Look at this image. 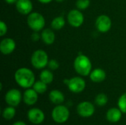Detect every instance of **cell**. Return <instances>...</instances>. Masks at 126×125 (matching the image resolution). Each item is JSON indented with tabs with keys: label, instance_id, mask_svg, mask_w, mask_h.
<instances>
[{
	"label": "cell",
	"instance_id": "cell-1",
	"mask_svg": "<svg viewBox=\"0 0 126 125\" xmlns=\"http://www.w3.org/2000/svg\"><path fill=\"white\" fill-rule=\"evenodd\" d=\"M14 78L16 83L24 88H30L35 83V74L27 68H20L15 72Z\"/></svg>",
	"mask_w": 126,
	"mask_h": 125
},
{
	"label": "cell",
	"instance_id": "cell-31",
	"mask_svg": "<svg viewBox=\"0 0 126 125\" xmlns=\"http://www.w3.org/2000/svg\"><path fill=\"white\" fill-rule=\"evenodd\" d=\"M39 2H41V3H43V4H47V3H49V2H51L52 0H38Z\"/></svg>",
	"mask_w": 126,
	"mask_h": 125
},
{
	"label": "cell",
	"instance_id": "cell-2",
	"mask_svg": "<svg viewBox=\"0 0 126 125\" xmlns=\"http://www.w3.org/2000/svg\"><path fill=\"white\" fill-rule=\"evenodd\" d=\"M74 68L78 74L86 77L90 74L92 65L90 59L87 56L84 55H79L74 61Z\"/></svg>",
	"mask_w": 126,
	"mask_h": 125
},
{
	"label": "cell",
	"instance_id": "cell-29",
	"mask_svg": "<svg viewBox=\"0 0 126 125\" xmlns=\"http://www.w3.org/2000/svg\"><path fill=\"white\" fill-rule=\"evenodd\" d=\"M12 125H26V123H24V122H22V121H18V122H14V123H13Z\"/></svg>",
	"mask_w": 126,
	"mask_h": 125
},
{
	"label": "cell",
	"instance_id": "cell-22",
	"mask_svg": "<svg viewBox=\"0 0 126 125\" xmlns=\"http://www.w3.org/2000/svg\"><path fill=\"white\" fill-rule=\"evenodd\" d=\"M32 88L38 94H44L47 90V84L42 82L41 80L35 82L34 85H32Z\"/></svg>",
	"mask_w": 126,
	"mask_h": 125
},
{
	"label": "cell",
	"instance_id": "cell-20",
	"mask_svg": "<svg viewBox=\"0 0 126 125\" xmlns=\"http://www.w3.org/2000/svg\"><path fill=\"white\" fill-rule=\"evenodd\" d=\"M54 79L52 72L49 70H44L40 74V80L45 83L46 84H50Z\"/></svg>",
	"mask_w": 126,
	"mask_h": 125
},
{
	"label": "cell",
	"instance_id": "cell-3",
	"mask_svg": "<svg viewBox=\"0 0 126 125\" xmlns=\"http://www.w3.org/2000/svg\"><path fill=\"white\" fill-rule=\"evenodd\" d=\"M27 22L29 27L34 32H39L45 26L44 17L38 12L30 13L28 15Z\"/></svg>",
	"mask_w": 126,
	"mask_h": 125
},
{
	"label": "cell",
	"instance_id": "cell-5",
	"mask_svg": "<svg viewBox=\"0 0 126 125\" xmlns=\"http://www.w3.org/2000/svg\"><path fill=\"white\" fill-rule=\"evenodd\" d=\"M69 111L65 105H58L52 111V118L53 121L58 124L65 123L69 119Z\"/></svg>",
	"mask_w": 126,
	"mask_h": 125
},
{
	"label": "cell",
	"instance_id": "cell-6",
	"mask_svg": "<svg viewBox=\"0 0 126 125\" xmlns=\"http://www.w3.org/2000/svg\"><path fill=\"white\" fill-rule=\"evenodd\" d=\"M64 84L68 86L69 90L75 94H79L86 88V82L85 80L80 77H74L69 80H64Z\"/></svg>",
	"mask_w": 126,
	"mask_h": 125
},
{
	"label": "cell",
	"instance_id": "cell-32",
	"mask_svg": "<svg viewBox=\"0 0 126 125\" xmlns=\"http://www.w3.org/2000/svg\"><path fill=\"white\" fill-rule=\"evenodd\" d=\"M55 1H56L57 2H63L64 0H55Z\"/></svg>",
	"mask_w": 126,
	"mask_h": 125
},
{
	"label": "cell",
	"instance_id": "cell-11",
	"mask_svg": "<svg viewBox=\"0 0 126 125\" xmlns=\"http://www.w3.org/2000/svg\"><path fill=\"white\" fill-rule=\"evenodd\" d=\"M28 120L34 125H40L45 119L44 113L39 108H33L27 112Z\"/></svg>",
	"mask_w": 126,
	"mask_h": 125
},
{
	"label": "cell",
	"instance_id": "cell-4",
	"mask_svg": "<svg viewBox=\"0 0 126 125\" xmlns=\"http://www.w3.org/2000/svg\"><path fill=\"white\" fill-rule=\"evenodd\" d=\"M49 63V58L47 52L44 50L38 49L35 51L31 57V63L37 69L45 68Z\"/></svg>",
	"mask_w": 126,
	"mask_h": 125
},
{
	"label": "cell",
	"instance_id": "cell-19",
	"mask_svg": "<svg viewBox=\"0 0 126 125\" xmlns=\"http://www.w3.org/2000/svg\"><path fill=\"white\" fill-rule=\"evenodd\" d=\"M65 25V19L63 16L55 17L51 22V27L55 30L61 29Z\"/></svg>",
	"mask_w": 126,
	"mask_h": 125
},
{
	"label": "cell",
	"instance_id": "cell-9",
	"mask_svg": "<svg viewBox=\"0 0 126 125\" xmlns=\"http://www.w3.org/2000/svg\"><path fill=\"white\" fill-rule=\"evenodd\" d=\"M69 24L73 27H80L84 21V16L79 10H72L67 15Z\"/></svg>",
	"mask_w": 126,
	"mask_h": 125
},
{
	"label": "cell",
	"instance_id": "cell-8",
	"mask_svg": "<svg viewBox=\"0 0 126 125\" xmlns=\"http://www.w3.org/2000/svg\"><path fill=\"white\" fill-rule=\"evenodd\" d=\"M95 108L94 105L88 101L81 102L77 107V112L78 115L83 118H89L94 115Z\"/></svg>",
	"mask_w": 126,
	"mask_h": 125
},
{
	"label": "cell",
	"instance_id": "cell-16",
	"mask_svg": "<svg viewBox=\"0 0 126 125\" xmlns=\"http://www.w3.org/2000/svg\"><path fill=\"white\" fill-rule=\"evenodd\" d=\"M89 77L92 82L99 83H102L106 80V73L102 69H95L91 71Z\"/></svg>",
	"mask_w": 126,
	"mask_h": 125
},
{
	"label": "cell",
	"instance_id": "cell-30",
	"mask_svg": "<svg viewBox=\"0 0 126 125\" xmlns=\"http://www.w3.org/2000/svg\"><path fill=\"white\" fill-rule=\"evenodd\" d=\"M7 4H16L17 0H4Z\"/></svg>",
	"mask_w": 126,
	"mask_h": 125
},
{
	"label": "cell",
	"instance_id": "cell-25",
	"mask_svg": "<svg viewBox=\"0 0 126 125\" xmlns=\"http://www.w3.org/2000/svg\"><path fill=\"white\" fill-rule=\"evenodd\" d=\"M90 4V0H77L76 7L78 10H86Z\"/></svg>",
	"mask_w": 126,
	"mask_h": 125
},
{
	"label": "cell",
	"instance_id": "cell-12",
	"mask_svg": "<svg viewBox=\"0 0 126 125\" xmlns=\"http://www.w3.org/2000/svg\"><path fill=\"white\" fill-rule=\"evenodd\" d=\"M16 49V43L13 39L5 38L0 43V51L3 55H7L11 54Z\"/></svg>",
	"mask_w": 126,
	"mask_h": 125
},
{
	"label": "cell",
	"instance_id": "cell-13",
	"mask_svg": "<svg viewBox=\"0 0 126 125\" xmlns=\"http://www.w3.org/2000/svg\"><path fill=\"white\" fill-rule=\"evenodd\" d=\"M16 8L22 15H29L32 10V3L30 0H17Z\"/></svg>",
	"mask_w": 126,
	"mask_h": 125
},
{
	"label": "cell",
	"instance_id": "cell-14",
	"mask_svg": "<svg viewBox=\"0 0 126 125\" xmlns=\"http://www.w3.org/2000/svg\"><path fill=\"white\" fill-rule=\"evenodd\" d=\"M38 93L33 88H27L23 95V101L24 102L29 106L35 105L38 99Z\"/></svg>",
	"mask_w": 126,
	"mask_h": 125
},
{
	"label": "cell",
	"instance_id": "cell-27",
	"mask_svg": "<svg viewBox=\"0 0 126 125\" xmlns=\"http://www.w3.org/2000/svg\"><path fill=\"white\" fill-rule=\"evenodd\" d=\"M7 32V24L4 21H0V35L4 36Z\"/></svg>",
	"mask_w": 126,
	"mask_h": 125
},
{
	"label": "cell",
	"instance_id": "cell-28",
	"mask_svg": "<svg viewBox=\"0 0 126 125\" xmlns=\"http://www.w3.org/2000/svg\"><path fill=\"white\" fill-rule=\"evenodd\" d=\"M41 38V36H40V35L38 33V32H34L32 34V36H31V38L33 41L35 42H37L40 40V38Z\"/></svg>",
	"mask_w": 126,
	"mask_h": 125
},
{
	"label": "cell",
	"instance_id": "cell-21",
	"mask_svg": "<svg viewBox=\"0 0 126 125\" xmlns=\"http://www.w3.org/2000/svg\"><path fill=\"white\" fill-rule=\"evenodd\" d=\"M16 113L15 107L9 105L2 111V117L6 120H11L16 116Z\"/></svg>",
	"mask_w": 126,
	"mask_h": 125
},
{
	"label": "cell",
	"instance_id": "cell-10",
	"mask_svg": "<svg viewBox=\"0 0 126 125\" xmlns=\"http://www.w3.org/2000/svg\"><path fill=\"white\" fill-rule=\"evenodd\" d=\"M111 20L106 15H101L98 16L95 21V26L97 29L103 33L109 32L111 27Z\"/></svg>",
	"mask_w": 126,
	"mask_h": 125
},
{
	"label": "cell",
	"instance_id": "cell-17",
	"mask_svg": "<svg viewBox=\"0 0 126 125\" xmlns=\"http://www.w3.org/2000/svg\"><path fill=\"white\" fill-rule=\"evenodd\" d=\"M49 99L50 102L56 105H61L64 102L65 97L63 94L59 90H52L49 94Z\"/></svg>",
	"mask_w": 126,
	"mask_h": 125
},
{
	"label": "cell",
	"instance_id": "cell-23",
	"mask_svg": "<svg viewBox=\"0 0 126 125\" xmlns=\"http://www.w3.org/2000/svg\"><path fill=\"white\" fill-rule=\"evenodd\" d=\"M108 102V97L103 93L98 94L95 97V103L100 107L105 106Z\"/></svg>",
	"mask_w": 126,
	"mask_h": 125
},
{
	"label": "cell",
	"instance_id": "cell-24",
	"mask_svg": "<svg viewBox=\"0 0 126 125\" xmlns=\"http://www.w3.org/2000/svg\"><path fill=\"white\" fill-rule=\"evenodd\" d=\"M118 108L121 110V111L124 113H126V93L122 94L117 102Z\"/></svg>",
	"mask_w": 126,
	"mask_h": 125
},
{
	"label": "cell",
	"instance_id": "cell-26",
	"mask_svg": "<svg viewBox=\"0 0 126 125\" xmlns=\"http://www.w3.org/2000/svg\"><path fill=\"white\" fill-rule=\"evenodd\" d=\"M48 67L49 68V69L54 71V70H57L58 68H59V63L58 62L55 60V59H52L50 60H49V63H48Z\"/></svg>",
	"mask_w": 126,
	"mask_h": 125
},
{
	"label": "cell",
	"instance_id": "cell-18",
	"mask_svg": "<svg viewBox=\"0 0 126 125\" xmlns=\"http://www.w3.org/2000/svg\"><path fill=\"white\" fill-rule=\"evenodd\" d=\"M41 39L43 42L47 45H51L54 43L55 39V35L51 29H45L41 32Z\"/></svg>",
	"mask_w": 126,
	"mask_h": 125
},
{
	"label": "cell",
	"instance_id": "cell-15",
	"mask_svg": "<svg viewBox=\"0 0 126 125\" xmlns=\"http://www.w3.org/2000/svg\"><path fill=\"white\" fill-rule=\"evenodd\" d=\"M123 112L119 108H111L108 110L106 113V119L111 123L118 122L122 118Z\"/></svg>",
	"mask_w": 126,
	"mask_h": 125
},
{
	"label": "cell",
	"instance_id": "cell-7",
	"mask_svg": "<svg viewBox=\"0 0 126 125\" xmlns=\"http://www.w3.org/2000/svg\"><path fill=\"white\" fill-rule=\"evenodd\" d=\"M23 99V97L21 95V93L20 92L19 90L16 89V88H12L10 90H9L4 97V100L6 102V103L10 105V106H13V107H16L18 106L21 99Z\"/></svg>",
	"mask_w": 126,
	"mask_h": 125
}]
</instances>
